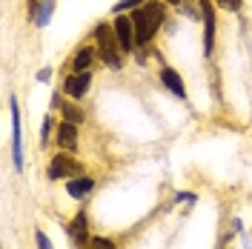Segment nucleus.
I'll list each match as a JSON object with an SVG mask.
<instances>
[{
    "mask_svg": "<svg viewBox=\"0 0 252 249\" xmlns=\"http://www.w3.org/2000/svg\"><path fill=\"white\" fill-rule=\"evenodd\" d=\"M163 20V6L160 3H143L141 9H135L132 23H135V40L138 43H149L155 37V31L160 29Z\"/></svg>",
    "mask_w": 252,
    "mask_h": 249,
    "instance_id": "1",
    "label": "nucleus"
},
{
    "mask_svg": "<svg viewBox=\"0 0 252 249\" xmlns=\"http://www.w3.org/2000/svg\"><path fill=\"white\" fill-rule=\"evenodd\" d=\"M94 40H97V55H100V61L112 66V69H121V40H118V34H115V26L109 23H100L97 29H94Z\"/></svg>",
    "mask_w": 252,
    "mask_h": 249,
    "instance_id": "2",
    "label": "nucleus"
},
{
    "mask_svg": "<svg viewBox=\"0 0 252 249\" xmlns=\"http://www.w3.org/2000/svg\"><path fill=\"white\" fill-rule=\"evenodd\" d=\"M80 175V163L75 160L72 155H66V152H61V155L52 157V166H49V178H78Z\"/></svg>",
    "mask_w": 252,
    "mask_h": 249,
    "instance_id": "3",
    "label": "nucleus"
},
{
    "mask_svg": "<svg viewBox=\"0 0 252 249\" xmlns=\"http://www.w3.org/2000/svg\"><path fill=\"white\" fill-rule=\"evenodd\" d=\"M89 86H92V72H72L69 78L63 80V92L69 97H75V100L89 92Z\"/></svg>",
    "mask_w": 252,
    "mask_h": 249,
    "instance_id": "4",
    "label": "nucleus"
},
{
    "mask_svg": "<svg viewBox=\"0 0 252 249\" xmlns=\"http://www.w3.org/2000/svg\"><path fill=\"white\" fill-rule=\"evenodd\" d=\"M201 12H204V55H212V46H215V9H212V0H201Z\"/></svg>",
    "mask_w": 252,
    "mask_h": 249,
    "instance_id": "5",
    "label": "nucleus"
},
{
    "mask_svg": "<svg viewBox=\"0 0 252 249\" xmlns=\"http://www.w3.org/2000/svg\"><path fill=\"white\" fill-rule=\"evenodd\" d=\"M115 34H118L124 52H132L135 49V23H132V17H124V15L115 17Z\"/></svg>",
    "mask_w": 252,
    "mask_h": 249,
    "instance_id": "6",
    "label": "nucleus"
},
{
    "mask_svg": "<svg viewBox=\"0 0 252 249\" xmlns=\"http://www.w3.org/2000/svg\"><path fill=\"white\" fill-rule=\"evenodd\" d=\"M160 80H163V86H166L175 97H181V100L187 97V86H184V80H181V75H178L175 69H160Z\"/></svg>",
    "mask_w": 252,
    "mask_h": 249,
    "instance_id": "7",
    "label": "nucleus"
},
{
    "mask_svg": "<svg viewBox=\"0 0 252 249\" xmlns=\"http://www.w3.org/2000/svg\"><path fill=\"white\" fill-rule=\"evenodd\" d=\"M92 189H94V181L92 178H83V175L66 181V192H69L72 198H86V195H92Z\"/></svg>",
    "mask_w": 252,
    "mask_h": 249,
    "instance_id": "8",
    "label": "nucleus"
},
{
    "mask_svg": "<svg viewBox=\"0 0 252 249\" xmlns=\"http://www.w3.org/2000/svg\"><path fill=\"white\" fill-rule=\"evenodd\" d=\"M58 143H61L66 152H75L78 149V129H75V124H66L63 121L58 126Z\"/></svg>",
    "mask_w": 252,
    "mask_h": 249,
    "instance_id": "9",
    "label": "nucleus"
},
{
    "mask_svg": "<svg viewBox=\"0 0 252 249\" xmlns=\"http://www.w3.org/2000/svg\"><path fill=\"white\" fill-rule=\"evenodd\" d=\"M69 235H72V241L83 247L86 241H89V229H86V212H78V218L69 223Z\"/></svg>",
    "mask_w": 252,
    "mask_h": 249,
    "instance_id": "10",
    "label": "nucleus"
},
{
    "mask_svg": "<svg viewBox=\"0 0 252 249\" xmlns=\"http://www.w3.org/2000/svg\"><path fill=\"white\" fill-rule=\"evenodd\" d=\"M9 106H12V115H15V166L23 169V152H20V109H17L15 97L9 100Z\"/></svg>",
    "mask_w": 252,
    "mask_h": 249,
    "instance_id": "11",
    "label": "nucleus"
},
{
    "mask_svg": "<svg viewBox=\"0 0 252 249\" xmlns=\"http://www.w3.org/2000/svg\"><path fill=\"white\" fill-rule=\"evenodd\" d=\"M92 61H94V49L83 46L78 55H75V63H72V69H75V72H86V69L92 66Z\"/></svg>",
    "mask_w": 252,
    "mask_h": 249,
    "instance_id": "12",
    "label": "nucleus"
},
{
    "mask_svg": "<svg viewBox=\"0 0 252 249\" xmlns=\"http://www.w3.org/2000/svg\"><path fill=\"white\" fill-rule=\"evenodd\" d=\"M52 12H55V0H43V6H40V9H37V15H34L37 26H46L49 20H52Z\"/></svg>",
    "mask_w": 252,
    "mask_h": 249,
    "instance_id": "13",
    "label": "nucleus"
},
{
    "mask_svg": "<svg viewBox=\"0 0 252 249\" xmlns=\"http://www.w3.org/2000/svg\"><path fill=\"white\" fill-rule=\"evenodd\" d=\"M63 121H66V124H75V126H78L80 121H83V112L75 109V106H66V103H63Z\"/></svg>",
    "mask_w": 252,
    "mask_h": 249,
    "instance_id": "14",
    "label": "nucleus"
},
{
    "mask_svg": "<svg viewBox=\"0 0 252 249\" xmlns=\"http://www.w3.org/2000/svg\"><path fill=\"white\" fill-rule=\"evenodd\" d=\"M143 3H146V0H121V3L115 6V12L121 15V12H126V9H141Z\"/></svg>",
    "mask_w": 252,
    "mask_h": 249,
    "instance_id": "15",
    "label": "nucleus"
},
{
    "mask_svg": "<svg viewBox=\"0 0 252 249\" xmlns=\"http://www.w3.org/2000/svg\"><path fill=\"white\" fill-rule=\"evenodd\" d=\"M89 247H92V249H115V244H112L109 238H92V241H89Z\"/></svg>",
    "mask_w": 252,
    "mask_h": 249,
    "instance_id": "16",
    "label": "nucleus"
},
{
    "mask_svg": "<svg viewBox=\"0 0 252 249\" xmlns=\"http://www.w3.org/2000/svg\"><path fill=\"white\" fill-rule=\"evenodd\" d=\"M220 9H229V12H238L241 9V0H215Z\"/></svg>",
    "mask_w": 252,
    "mask_h": 249,
    "instance_id": "17",
    "label": "nucleus"
},
{
    "mask_svg": "<svg viewBox=\"0 0 252 249\" xmlns=\"http://www.w3.org/2000/svg\"><path fill=\"white\" fill-rule=\"evenodd\" d=\"M34 241H37V249H52V241H49L43 232H37L34 235Z\"/></svg>",
    "mask_w": 252,
    "mask_h": 249,
    "instance_id": "18",
    "label": "nucleus"
},
{
    "mask_svg": "<svg viewBox=\"0 0 252 249\" xmlns=\"http://www.w3.org/2000/svg\"><path fill=\"white\" fill-rule=\"evenodd\" d=\"M52 78V72H49V69H43V72H37V80H49Z\"/></svg>",
    "mask_w": 252,
    "mask_h": 249,
    "instance_id": "19",
    "label": "nucleus"
},
{
    "mask_svg": "<svg viewBox=\"0 0 252 249\" xmlns=\"http://www.w3.org/2000/svg\"><path fill=\"white\" fill-rule=\"evenodd\" d=\"M29 12L32 15H37V0H29Z\"/></svg>",
    "mask_w": 252,
    "mask_h": 249,
    "instance_id": "20",
    "label": "nucleus"
},
{
    "mask_svg": "<svg viewBox=\"0 0 252 249\" xmlns=\"http://www.w3.org/2000/svg\"><path fill=\"white\" fill-rule=\"evenodd\" d=\"M169 3H181V0H169Z\"/></svg>",
    "mask_w": 252,
    "mask_h": 249,
    "instance_id": "21",
    "label": "nucleus"
}]
</instances>
